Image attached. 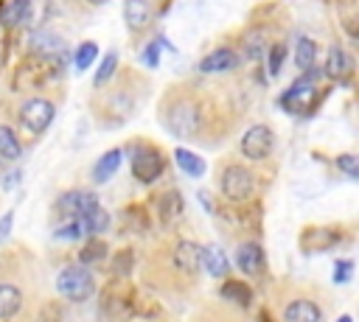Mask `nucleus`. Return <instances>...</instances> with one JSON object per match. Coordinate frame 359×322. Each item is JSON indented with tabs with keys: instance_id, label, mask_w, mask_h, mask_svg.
<instances>
[{
	"instance_id": "f257e3e1",
	"label": "nucleus",
	"mask_w": 359,
	"mask_h": 322,
	"mask_svg": "<svg viewBox=\"0 0 359 322\" xmlns=\"http://www.w3.org/2000/svg\"><path fill=\"white\" fill-rule=\"evenodd\" d=\"M219 104L196 84H174L163 92L157 104V118L168 134L180 140H205L213 143L219 134H227L230 126L219 120Z\"/></svg>"
},
{
	"instance_id": "f03ea898",
	"label": "nucleus",
	"mask_w": 359,
	"mask_h": 322,
	"mask_svg": "<svg viewBox=\"0 0 359 322\" xmlns=\"http://www.w3.org/2000/svg\"><path fill=\"white\" fill-rule=\"evenodd\" d=\"M146 95H149V84L140 73L118 70L107 87L95 90V95L90 98V112L104 129H118L137 115Z\"/></svg>"
},
{
	"instance_id": "7ed1b4c3",
	"label": "nucleus",
	"mask_w": 359,
	"mask_h": 322,
	"mask_svg": "<svg viewBox=\"0 0 359 322\" xmlns=\"http://www.w3.org/2000/svg\"><path fill=\"white\" fill-rule=\"evenodd\" d=\"M219 193L222 199L233 204H244L258 193V176L255 171L241 160H227L219 165Z\"/></svg>"
},
{
	"instance_id": "20e7f679",
	"label": "nucleus",
	"mask_w": 359,
	"mask_h": 322,
	"mask_svg": "<svg viewBox=\"0 0 359 322\" xmlns=\"http://www.w3.org/2000/svg\"><path fill=\"white\" fill-rule=\"evenodd\" d=\"M53 118H56V101L50 95H45V92L25 95L17 104V112H14L17 129H22L31 140L42 137L48 132V126L53 123Z\"/></svg>"
},
{
	"instance_id": "39448f33",
	"label": "nucleus",
	"mask_w": 359,
	"mask_h": 322,
	"mask_svg": "<svg viewBox=\"0 0 359 322\" xmlns=\"http://www.w3.org/2000/svg\"><path fill=\"white\" fill-rule=\"evenodd\" d=\"M129 165H132V176L140 185H154L165 171V154L157 143L137 137L129 143Z\"/></svg>"
},
{
	"instance_id": "423d86ee",
	"label": "nucleus",
	"mask_w": 359,
	"mask_h": 322,
	"mask_svg": "<svg viewBox=\"0 0 359 322\" xmlns=\"http://www.w3.org/2000/svg\"><path fill=\"white\" fill-rule=\"evenodd\" d=\"M56 291L67 302H87L95 294V280L93 272L81 263H70L56 274Z\"/></svg>"
},
{
	"instance_id": "0eeeda50",
	"label": "nucleus",
	"mask_w": 359,
	"mask_h": 322,
	"mask_svg": "<svg viewBox=\"0 0 359 322\" xmlns=\"http://www.w3.org/2000/svg\"><path fill=\"white\" fill-rule=\"evenodd\" d=\"M320 70L317 67H311V70H306V73H300L294 81H292V87L280 95V106L286 109V112H294V115H303V112H311V106H314V98H317V84H320Z\"/></svg>"
},
{
	"instance_id": "6e6552de",
	"label": "nucleus",
	"mask_w": 359,
	"mask_h": 322,
	"mask_svg": "<svg viewBox=\"0 0 359 322\" xmlns=\"http://www.w3.org/2000/svg\"><path fill=\"white\" fill-rule=\"evenodd\" d=\"M275 146H278V137H275V129L266 126V123H252L244 134H241V143H238V154L250 162H264L275 154Z\"/></svg>"
},
{
	"instance_id": "1a4fd4ad",
	"label": "nucleus",
	"mask_w": 359,
	"mask_h": 322,
	"mask_svg": "<svg viewBox=\"0 0 359 322\" xmlns=\"http://www.w3.org/2000/svg\"><path fill=\"white\" fill-rule=\"evenodd\" d=\"M165 260H168V269L177 280H194L199 272V244H194L188 238L174 241Z\"/></svg>"
},
{
	"instance_id": "9d476101",
	"label": "nucleus",
	"mask_w": 359,
	"mask_h": 322,
	"mask_svg": "<svg viewBox=\"0 0 359 322\" xmlns=\"http://www.w3.org/2000/svg\"><path fill=\"white\" fill-rule=\"evenodd\" d=\"M157 20V6L154 0H123V22L132 34V42H140Z\"/></svg>"
},
{
	"instance_id": "9b49d317",
	"label": "nucleus",
	"mask_w": 359,
	"mask_h": 322,
	"mask_svg": "<svg viewBox=\"0 0 359 322\" xmlns=\"http://www.w3.org/2000/svg\"><path fill=\"white\" fill-rule=\"evenodd\" d=\"M323 319H325V305L311 294L289 297L280 305V322H323Z\"/></svg>"
},
{
	"instance_id": "f8f14e48",
	"label": "nucleus",
	"mask_w": 359,
	"mask_h": 322,
	"mask_svg": "<svg viewBox=\"0 0 359 322\" xmlns=\"http://www.w3.org/2000/svg\"><path fill=\"white\" fill-rule=\"evenodd\" d=\"M98 193L90 190V188H73V190H65L56 202V207L67 216V218H81L84 213H90L93 207H98Z\"/></svg>"
},
{
	"instance_id": "ddd939ff",
	"label": "nucleus",
	"mask_w": 359,
	"mask_h": 322,
	"mask_svg": "<svg viewBox=\"0 0 359 322\" xmlns=\"http://www.w3.org/2000/svg\"><path fill=\"white\" fill-rule=\"evenodd\" d=\"M236 266L247 274V277H261L266 272V255L261 249L258 241H244L236 246Z\"/></svg>"
},
{
	"instance_id": "4468645a",
	"label": "nucleus",
	"mask_w": 359,
	"mask_h": 322,
	"mask_svg": "<svg viewBox=\"0 0 359 322\" xmlns=\"http://www.w3.org/2000/svg\"><path fill=\"white\" fill-rule=\"evenodd\" d=\"M337 244H339V230H337V227H309V230H303V235H300V246H303L306 255H311V252H325V249H331V246H337Z\"/></svg>"
},
{
	"instance_id": "2eb2a0df",
	"label": "nucleus",
	"mask_w": 359,
	"mask_h": 322,
	"mask_svg": "<svg viewBox=\"0 0 359 322\" xmlns=\"http://www.w3.org/2000/svg\"><path fill=\"white\" fill-rule=\"evenodd\" d=\"M238 62L241 56L236 48H216L199 62V73H230L238 67Z\"/></svg>"
},
{
	"instance_id": "dca6fc26",
	"label": "nucleus",
	"mask_w": 359,
	"mask_h": 322,
	"mask_svg": "<svg viewBox=\"0 0 359 322\" xmlns=\"http://www.w3.org/2000/svg\"><path fill=\"white\" fill-rule=\"evenodd\" d=\"M199 269H205L210 277H227L230 260H227L224 249H219L216 244H205V246H199Z\"/></svg>"
},
{
	"instance_id": "f3484780",
	"label": "nucleus",
	"mask_w": 359,
	"mask_h": 322,
	"mask_svg": "<svg viewBox=\"0 0 359 322\" xmlns=\"http://www.w3.org/2000/svg\"><path fill=\"white\" fill-rule=\"evenodd\" d=\"M25 305V294L17 283L0 280V319H14Z\"/></svg>"
},
{
	"instance_id": "a211bd4d",
	"label": "nucleus",
	"mask_w": 359,
	"mask_h": 322,
	"mask_svg": "<svg viewBox=\"0 0 359 322\" xmlns=\"http://www.w3.org/2000/svg\"><path fill=\"white\" fill-rule=\"evenodd\" d=\"M121 160H123V148H109V151H104V154L93 162V171H90L93 182H95V185L109 182V179L115 176V171L121 168Z\"/></svg>"
},
{
	"instance_id": "6ab92c4d",
	"label": "nucleus",
	"mask_w": 359,
	"mask_h": 322,
	"mask_svg": "<svg viewBox=\"0 0 359 322\" xmlns=\"http://www.w3.org/2000/svg\"><path fill=\"white\" fill-rule=\"evenodd\" d=\"M348 70H351V56H348L339 45H331V48H328V59H325L323 73H325L328 78L339 81V78H345V76H348Z\"/></svg>"
},
{
	"instance_id": "aec40b11",
	"label": "nucleus",
	"mask_w": 359,
	"mask_h": 322,
	"mask_svg": "<svg viewBox=\"0 0 359 322\" xmlns=\"http://www.w3.org/2000/svg\"><path fill=\"white\" fill-rule=\"evenodd\" d=\"M174 162H177V168H180L185 176H194V179H196V176H202V174H205V168H208V165H205V160H202L199 154H194L191 148H182V146H177V148H174Z\"/></svg>"
},
{
	"instance_id": "412c9836",
	"label": "nucleus",
	"mask_w": 359,
	"mask_h": 322,
	"mask_svg": "<svg viewBox=\"0 0 359 322\" xmlns=\"http://www.w3.org/2000/svg\"><path fill=\"white\" fill-rule=\"evenodd\" d=\"M219 294H222L224 302H230V305H236V308H247L250 300H252L250 286L241 283V280H224V286L219 288Z\"/></svg>"
},
{
	"instance_id": "4be33fe9",
	"label": "nucleus",
	"mask_w": 359,
	"mask_h": 322,
	"mask_svg": "<svg viewBox=\"0 0 359 322\" xmlns=\"http://www.w3.org/2000/svg\"><path fill=\"white\" fill-rule=\"evenodd\" d=\"M157 213H160V221L168 227L171 221H177L182 216V196L180 190H165L157 202Z\"/></svg>"
},
{
	"instance_id": "5701e85b",
	"label": "nucleus",
	"mask_w": 359,
	"mask_h": 322,
	"mask_svg": "<svg viewBox=\"0 0 359 322\" xmlns=\"http://www.w3.org/2000/svg\"><path fill=\"white\" fill-rule=\"evenodd\" d=\"M20 157H22V143H20L17 132L8 123H0V160L11 162V160H20Z\"/></svg>"
},
{
	"instance_id": "b1692460",
	"label": "nucleus",
	"mask_w": 359,
	"mask_h": 322,
	"mask_svg": "<svg viewBox=\"0 0 359 322\" xmlns=\"http://www.w3.org/2000/svg\"><path fill=\"white\" fill-rule=\"evenodd\" d=\"M314 59H317V45L309 36H297V45H294V64H297V70L300 73L311 70Z\"/></svg>"
},
{
	"instance_id": "393cba45",
	"label": "nucleus",
	"mask_w": 359,
	"mask_h": 322,
	"mask_svg": "<svg viewBox=\"0 0 359 322\" xmlns=\"http://www.w3.org/2000/svg\"><path fill=\"white\" fill-rule=\"evenodd\" d=\"M79 221H81V227H84V232H87V235H101V232L109 227V221H112V218H109V213L98 204V207H93L90 213H84Z\"/></svg>"
},
{
	"instance_id": "a878e982",
	"label": "nucleus",
	"mask_w": 359,
	"mask_h": 322,
	"mask_svg": "<svg viewBox=\"0 0 359 322\" xmlns=\"http://www.w3.org/2000/svg\"><path fill=\"white\" fill-rule=\"evenodd\" d=\"M115 73H118V53L115 50H109L104 59H101V64H98V70H95V78H93V87L95 90H101V87H107L112 78H115Z\"/></svg>"
},
{
	"instance_id": "bb28decb",
	"label": "nucleus",
	"mask_w": 359,
	"mask_h": 322,
	"mask_svg": "<svg viewBox=\"0 0 359 322\" xmlns=\"http://www.w3.org/2000/svg\"><path fill=\"white\" fill-rule=\"evenodd\" d=\"M53 238H56V241H62V244H73V241L87 238V232H84V227H81V221H79V218H67L62 227H56V230H53Z\"/></svg>"
},
{
	"instance_id": "cd10ccee",
	"label": "nucleus",
	"mask_w": 359,
	"mask_h": 322,
	"mask_svg": "<svg viewBox=\"0 0 359 322\" xmlns=\"http://www.w3.org/2000/svg\"><path fill=\"white\" fill-rule=\"evenodd\" d=\"M79 260H81V266H90V263L107 260V244H104L101 238H87V244L81 246Z\"/></svg>"
},
{
	"instance_id": "c85d7f7f",
	"label": "nucleus",
	"mask_w": 359,
	"mask_h": 322,
	"mask_svg": "<svg viewBox=\"0 0 359 322\" xmlns=\"http://www.w3.org/2000/svg\"><path fill=\"white\" fill-rule=\"evenodd\" d=\"M73 59H76V70H87V67L98 59V45H95V42H81V45L76 48Z\"/></svg>"
},
{
	"instance_id": "c756f323",
	"label": "nucleus",
	"mask_w": 359,
	"mask_h": 322,
	"mask_svg": "<svg viewBox=\"0 0 359 322\" xmlns=\"http://www.w3.org/2000/svg\"><path fill=\"white\" fill-rule=\"evenodd\" d=\"M331 277H334L337 286L351 283V277H353V260H351V258H337V260H334V272H331Z\"/></svg>"
},
{
	"instance_id": "7c9ffc66",
	"label": "nucleus",
	"mask_w": 359,
	"mask_h": 322,
	"mask_svg": "<svg viewBox=\"0 0 359 322\" xmlns=\"http://www.w3.org/2000/svg\"><path fill=\"white\" fill-rule=\"evenodd\" d=\"M283 56H286V45H283V42L269 45V53H266V67H269V76H278V70H280V64H283Z\"/></svg>"
},
{
	"instance_id": "2f4dec72",
	"label": "nucleus",
	"mask_w": 359,
	"mask_h": 322,
	"mask_svg": "<svg viewBox=\"0 0 359 322\" xmlns=\"http://www.w3.org/2000/svg\"><path fill=\"white\" fill-rule=\"evenodd\" d=\"M334 162H337V168H342L351 179H359V157H356V154H351V151H348V154H339Z\"/></svg>"
},
{
	"instance_id": "473e14b6",
	"label": "nucleus",
	"mask_w": 359,
	"mask_h": 322,
	"mask_svg": "<svg viewBox=\"0 0 359 322\" xmlns=\"http://www.w3.org/2000/svg\"><path fill=\"white\" fill-rule=\"evenodd\" d=\"M143 64H146V67H157V64H160V36L151 39V42L143 48Z\"/></svg>"
},
{
	"instance_id": "72a5a7b5",
	"label": "nucleus",
	"mask_w": 359,
	"mask_h": 322,
	"mask_svg": "<svg viewBox=\"0 0 359 322\" xmlns=\"http://www.w3.org/2000/svg\"><path fill=\"white\" fill-rule=\"evenodd\" d=\"M11 227H14V210H6V213L0 216V241H8Z\"/></svg>"
},
{
	"instance_id": "f704fd0d",
	"label": "nucleus",
	"mask_w": 359,
	"mask_h": 322,
	"mask_svg": "<svg viewBox=\"0 0 359 322\" xmlns=\"http://www.w3.org/2000/svg\"><path fill=\"white\" fill-rule=\"evenodd\" d=\"M104 3H109V0H70V6L79 8V11H90V8H98Z\"/></svg>"
},
{
	"instance_id": "c9c22d12",
	"label": "nucleus",
	"mask_w": 359,
	"mask_h": 322,
	"mask_svg": "<svg viewBox=\"0 0 359 322\" xmlns=\"http://www.w3.org/2000/svg\"><path fill=\"white\" fill-rule=\"evenodd\" d=\"M17 179H20V171H14V174H8V179H6V182H3V188H6V190H11V188H14V182H17Z\"/></svg>"
},
{
	"instance_id": "e433bc0d",
	"label": "nucleus",
	"mask_w": 359,
	"mask_h": 322,
	"mask_svg": "<svg viewBox=\"0 0 359 322\" xmlns=\"http://www.w3.org/2000/svg\"><path fill=\"white\" fill-rule=\"evenodd\" d=\"M337 322H353V316H351V314H342V316H339Z\"/></svg>"
},
{
	"instance_id": "4c0bfd02",
	"label": "nucleus",
	"mask_w": 359,
	"mask_h": 322,
	"mask_svg": "<svg viewBox=\"0 0 359 322\" xmlns=\"http://www.w3.org/2000/svg\"><path fill=\"white\" fill-rule=\"evenodd\" d=\"M199 322H222V319H210V316H208V319H199Z\"/></svg>"
}]
</instances>
